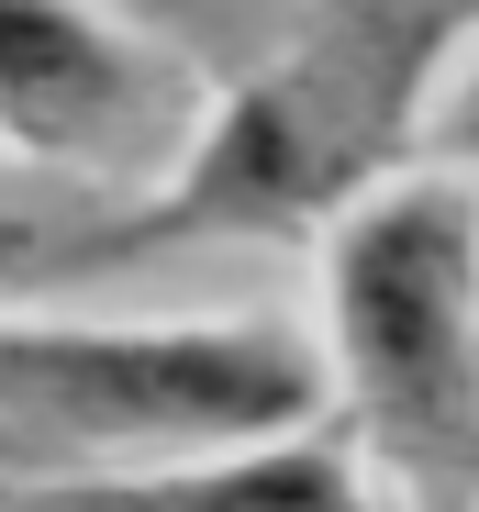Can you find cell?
<instances>
[{
	"label": "cell",
	"instance_id": "cell-1",
	"mask_svg": "<svg viewBox=\"0 0 479 512\" xmlns=\"http://www.w3.org/2000/svg\"><path fill=\"white\" fill-rule=\"evenodd\" d=\"M201 78L212 112L179 179L134 212V256L179 245H335L379 190L435 156L446 78L479 45V12H156Z\"/></svg>",
	"mask_w": 479,
	"mask_h": 512
},
{
	"label": "cell",
	"instance_id": "cell-2",
	"mask_svg": "<svg viewBox=\"0 0 479 512\" xmlns=\"http://www.w3.org/2000/svg\"><path fill=\"white\" fill-rule=\"evenodd\" d=\"M335 412L290 323H56L0 312V512L67 490L246 457Z\"/></svg>",
	"mask_w": 479,
	"mask_h": 512
},
{
	"label": "cell",
	"instance_id": "cell-3",
	"mask_svg": "<svg viewBox=\"0 0 479 512\" xmlns=\"http://www.w3.org/2000/svg\"><path fill=\"white\" fill-rule=\"evenodd\" d=\"M324 379L402 512H479V179L413 167L324 245Z\"/></svg>",
	"mask_w": 479,
	"mask_h": 512
},
{
	"label": "cell",
	"instance_id": "cell-4",
	"mask_svg": "<svg viewBox=\"0 0 479 512\" xmlns=\"http://www.w3.org/2000/svg\"><path fill=\"white\" fill-rule=\"evenodd\" d=\"M212 78L156 34V12H34L0 0V156L78 190L156 201L201 145Z\"/></svg>",
	"mask_w": 479,
	"mask_h": 512
},
{
	"label": "cell",
	"instance_id": "cell-5",
	"mask_svg": "<svg viewBox=\"0 0 479 512\" xmlns=\"http://www.w3.org/2000/svg\"><path fill=\"white\" fill-rule=\"evenodd\" d=\"M45 512H402L357 435L324 412L279 446H246V457H190V468H145V479H101V490H67Z\"/></svg>",
	"mask_w": 479,
	"mask_h": 512
},
{
	"label": "cell",
	"instance_id": "cell-6",
	"mask_svg": "<svg viewBox=\"0 0 479 512\" xmlns=\"http://www.w3.org/2000/svg\"><path fill=\"white\" fill-rule=\"evenodd\" d=\"M134 212L145 201L123 190H78V179L0 156V312H34L101 268H134Z\"/></svg>",
	"mask_w": 479,
	"mask_h": 512
},
{
	"label": "cell",
	"instance_id": "cell-7",
	"mask_svg": "<svg viewBox=\"0 0 479 512\" xmlns=\"http://www.w3.org/2000/svg\"><path fill=\"white\" fill-rule=\"evenodd\" d=\"M435 167L479 179V45H468V67L446 78V112H435Z\"/></svg>",
	"mask_w": 479,
	"mask_h": 512
}]
</instances>
